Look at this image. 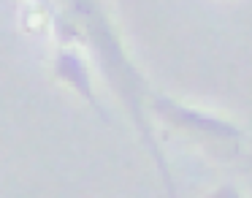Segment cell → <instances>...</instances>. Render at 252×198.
Instances as JSON below:
<instances>
[{"label":"cell","mask_w":252,"mask_h":198,"mask_svg":"<svg viewBox=\"0 0 252 198\" xmlns=\"http://www.w3.org/2000/svg\"><path fill=\"white\" fill-rule=\"evenodd\" d=\"M33 3H38V6H44V8H49V11H55V3H52V0H33Z\"/></svg>","instance_id":"obj_5"},{"label":"cell","mask_w":252,"mask_h":198,"mask_svg":"<svg viewBox=\"0 0 252 198\" xmlns=\"http://www.w3.org/2000/svg\"><path fill=\"white\" fill-rule=\"evenodd\" d=\"M147 103L152 106L165 122L182 128V131L198 133V136L214 138V141H239L241 138V131L233 122H225V120H220V117L203 114V111H195V109H190V106H182L179 100L168 98V95L152 93Z\"/></svg>","instance_id":"obj_2"},{"label":"cell","mask_w":252,"mask_h":198,"mask_svg":"<svg viewBox=\"0 0 252 198\" xmlns=\"http://www.w3.org/2000/svg\"><path fill=\"white\" fill-rule=\"evenodd\" d=\"M52 71H55V76L60 79L63 84H68L73 93L82 95V100L100 117V120L111 122V114L106 111V106L98 100V95H95V90H93V79H90L87 63H84V57L79 55L76 49H71V46H60L57 55H55V60H52Z\"/></svg>","instance_id":"obj_3"},{"label":"cell","mask_w":252,"mask_h":198,"mask_svg":"<svg viewBox=\"0 0 252 198\" xmlns=\"http://www.w3.org/2000/svg\"><path fill=\"white\" fill-rule=\"evenodd\" d=\"M65 8H68V14H71V19H76L84 28V35H87L90 46H93L95 55H98L100 71L106 73L109 84L120 93L122 103L130 111L133 122H136L138 133H141V138H144V147L149 149V155H152L155 163H158V171L165 182L168 198H176V185H174V176H171V171H168V163H165V155L160 152L152 128H149L147 117H144V103H147L144 98L149 95L147 82H144V76L138 73V68L130 63V57H127V52H125V46H122L111 19L106 17L103 6H100L98 0H65Z\"/></svg>","instance_id":"obj_1"},{"label":"cell","mask_w":252,"mask_h":198,"mask_svg":"<svg viewBox=\"0 0 252 198\" xmlns=\"http://www.w3.org/2000/svg\"><path fill=\"white\" fill-rule=\"evenodd\" d=\"M209 198H244V196H241V193L236 190L233 185H220V187H217V190H214Z\"/></svg>","instance_id":"obj_4"}]
</instances>
